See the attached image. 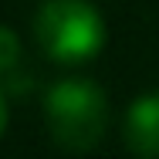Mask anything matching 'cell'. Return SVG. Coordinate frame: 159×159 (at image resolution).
<instances>
[{
	"label": "cell",
	"instance_id": "1",
	"mask_svg": "<svg viewBox=\"0 0 159 159\" xmlns=\"http://www.w3.org/2000/svg\"><path fill=\"white\" fill-rule=\"evenodd\" d=\"M34 34L44 54L58 64L92 61L105 48V20L88 0H41Z\"/></svg>",
	"mask_w": 159,
	"mask_h": 159
},
{
	"label": "cell",
	"instance_id": "2",
	"mask_svg": "<svg viewBox=\"0 0 159 159\" xmlns=\"http://www.w3.org/2000/svg\"><path fill=\"white\" fill-rule=\"evenodd\" d=\"M44 115H48L51 139L64 152H88L105 135L108 102L98 85L81 81V78H68V81L51 85L48 102H44Z\"/></svg>",
	"mask_w": 159,
	"mask_h": 159
},
{
	"label": "cell",
	"instance_id": "3",
	"mask_svg": "<svg viewBox=\"0 0 159 159\" xmlns=\"http://www.w3.org/2000/svg\"><path fill=\"white\" fill-rule=\"evenodd\" d=\"M122 139L135 156H159V92H146L129 105Z\"/></svg>",
	"mask_w": 159,
	"mask_h": 159
},
{
	"label": "cell",
	"instance_id": "4",
	"mask_svg": "<svg viewBox=\"0 0 159 159\" xmlns=\"http://www.w3.org/2000/svg\"><path fill=\"white\" fill-rule=\"evenodd\" d=\"M20 68V41L10 27L0 24V85H10L17 88V71Z\"/></svg>",
	"mask_w": 159,
	"mask_h": 159
},
{
	"label": "cell",
	"instance_id": "5",
	"mask_svg": "<svg viewBox=\"0 0 159 159\" xmlns=\"http://www.w3.org/2000/svg\"><path fill=\"white\" fill-rule=\"evenodd\" d=\"M7 129V95H3V85H0V135Z\"/></svg>",
	"mask_w": 159,
	"mask_h": 159
}]
</instances>
